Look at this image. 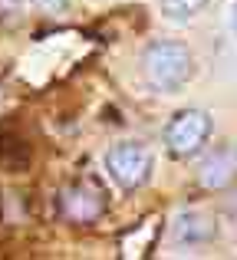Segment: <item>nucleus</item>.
I'll list each match as a JSON object with an SVG mask.
<instances>
[{
  "instance_id": "nucleus-9",
  "label": "nucleus",
  "mask_w": 237,
  "mask_h": 260,
  "mask_svg": "<svg viewBox=\"0 0 237 260\" xmlns=\"http://www.w3.org/2000/svg\"><path fill=\"white\" fill-rule=\"evenodd\" d=\"M231 23H234V30H237V0H234V17H231Z\"/></svg>"
},
{
  "instance_id": "nucleus-4",
  "label": "nucleus",
  "mask_w": 237,
  "mask_h": 260,
  "mask_svg": "<svg viewBox=\"0 0 237 260\" xmlns=\"http://www.w3.org/2000/svg\"><path fill=\"white\" fill-rule=\"evenodd\" d=\"M106 168L125 191H135L152 175V152L139 142H119L106 152Z\"/></svg>"
},
{
  "instance_id": "nucleus-2",
  "label": "nucleus",
  "mask_w": 237,
  "mask_h": 260,
  "mask_svg": "<svg viewBox=\"0 0 237 260\" xmlns=\"http://www.w3.org/2000/svg\"><path fill=\"white\" fill-rule=\"evenodd\" d=\"M106 208H109V194L96 178H79V181H70L59 191V214L70 224H79V228L96 224L106 214Z\"/></svg>"
},
{
  "instance_id": "nucleus-8",
  "label": "nucleus",
  "mask_w": 237,
  "mask_h": 260,
  "mask_svg": "<svg viewBox=\"0 0 237 260\" xmlns=\"http://www.w3.org/2000/svg\"><path fill=\"white\" fill-rule=\"evenodd\" d=\"M33 4H37L43 13H59V10H66L70 0H33Z\"/></svg>"
},
{
  "instance_id": "nucleus-5",
  "label": "nucleus",
  "mask_w": 237,
  "mask_h": 260,
  "mask_svg": "<svg viewBox=\"0 0 237 260\" xmlns=\"http://www.w3.org/2000/svg\"><path fill=\"white\" fill-rule=\"evenodd\" d=\"M237 178V148L234 145H221L201 161L198 168V184L205 191H221Z\"/></svg>"
},
{
  "instance_id": "nucleus-1",
  "label": "nucleus",
  "mask_w": 237,
  "mask_h": 260,
  "mask_svg": "<svg viewBox=\"0 0 237 260\" xmlns=\"http://www.w3.org/2000/svg\"><path fill=\"white\" fill-rule=\"evenodd\" d=\"M142 66H145V76L155 89L175 92V89H181L188 83V76H191V53L178 40H158V43H152L145 50Z\"/></svg>"
},
{
  "instance_id": "nucleus-6",
  "label": "nucleus",
  "mask_w": 237,
  "mask_h": 260,
  "mask_svg": "<svg viewBox=\"0 0 237 260\" xmlns=\"http://www.w3.org/2000/svg\"><path fill=\"white\" fill-rule=\"evenodd\" d=\"M175 241L181 244H205L214 237V217L205 214V211H181L172 224Z\"/></svg>"
},
{
  "instance_id": "nucleus-7",
  "label": "nucleus",
  "mask_w": 237,
  "mask_h": 260,
  "mask_svg": "<svg viewBox=\"0 0 237 260\" xmlns=\"http://www.w3.org/2000/svg\"><path fill=\"white\" fill-rule=\"evenodd\" d=\"M208 7V0H161V13L175 23H185V20L198 17L201 10Z\"/></svg>"
},
{
  "instance_id": "nucleus-3",
  "label": "nucleus",
  "mask_w": 237,
  "mask_h": 260,
  "mask_svg": "<svg viewBox=\"0 0 237 260\" xmlns=\"http://www.w3.org/2000/svg\"><path fill=\"white\" fill-rule=\"evenodd\" d=\"M208 135H211V115L201 112V109H185L168 122L165 145L175 158H191L205 148Z\"/></svg>"
}]
</instances>
